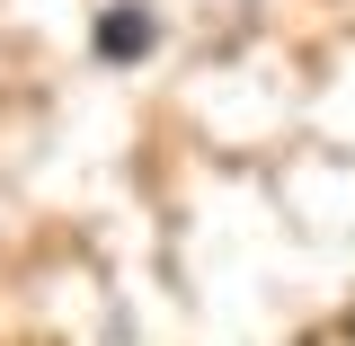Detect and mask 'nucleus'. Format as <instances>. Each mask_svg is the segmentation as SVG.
<instances>
[{
	"instance_id": "obj_2",
	"label": "nucleus",
	"mask_w": 355,
	"mask_h": 346,
	"mask_svg": "<svg viewBox=\"0 0 355 346\" xmlns=\"http://www.w3.org/2000/svg\"><path fill=\"white\" fill-rule=\"evenodd\" d=\"M347 338H355V320H347Z\"/></svg>"
},
{
	"instance_id": "obj_1",
	"label": "nucleus",
	"mask_w": 355,
	"mask_h": 346,
	"mask_svg": "<svg viewBox=\"0 0 355 346\" xmlns=\"http://www.w3.org/2000/svg\"><path fill=\"white\" fill-rule=\"evenodd\" d=\"M89 53H98L107 71L151 62V53H160V9H151V0H107V9H98V27H89Z\"/></svg>"
}]
</instances>
